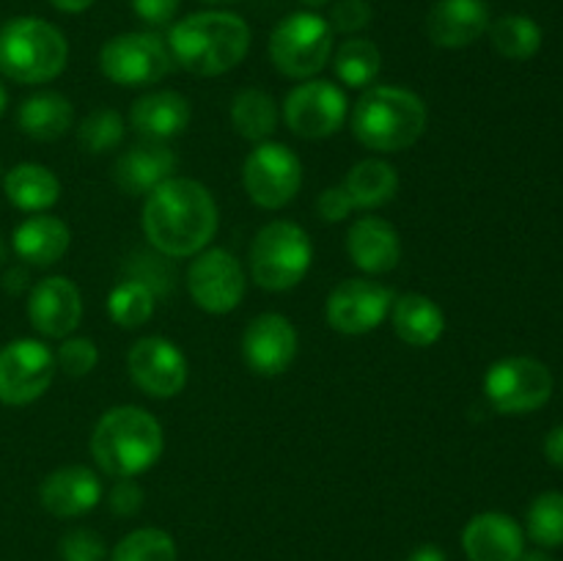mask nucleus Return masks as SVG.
<instances>
[{
  "instance_id": "obj_38",
  "label": "nucleus",
  "mask_w": 563,
  "mask_h": 561,
  "mask_svg": "<svg viewBox=\"0 0 563 561\" xmlns=\"http://www.w3.org/2000/svg\"><path fill=\"white\" fill-rule=\"evenodd\" d=\"M328 22L333 33H357L372 22V6L368 0H339L330 11Z\"/></svg>"
},
{
  "instance_id": "obj_5",
  "label": "nucleus",
  "mask_w": 563,
  "mask_h": 561,
  "mask_svg": "<svg viewBox=\"0 0 563 561\" xmlns=\"http://www.w3.org/2000/svg\"><path fill=\"white\" fill-rule=\"evenodd\" d=\"M69 44L47 20L14 16L0 28V75L20 86H42L66 69Z\"/></svg>"
},
{
  "instance_id": "obj_8",
  "label": "nucleus",
  "mask_w": 563,
  "mask_h": 561,
  "mask_svg": "<svg viewBox=\"0 0 563 561\" xmlns=\"http://www.w3.org/2000/svg\"><path fill=\"white\" fill-rule=\"evenodd\" d=\"M484 394L493 410L504 416H528L550 402L553 374L531 355L500 358L484 374Z\"/></svg>"
},
{
  "instance_id": "obj_9",
  "label": "nucleus",
  "mask_w": 563,
  "mask_h": 561,
  "mask_svg": "<svg viewBox=\"0 0 563 561\" xmlns=\"http://www.w3.org/2000/svg\"><path fill=\"white\" fill-rule=\"evenodd\" d=\"M99 69L115 86L146 88L168 77L174 58L163 36L152 31H130L102 44Z\"/></svg>"
},
{
  "instance_id": "obj_48",
  "label": "nucleus",
  "mask_w": 563,
  "mask_h": 561,
  "mask_svg": "<svg viewBox=\"0 0 563 561\" xmlns=\"http://www.w3.org/2000/svg\"><path fill=\"white\" fill-rule=\"evenodd\" d=\"M5 258H9V245H5L3 234H0V267H3V264H5Z\"/></svg>"
},
{
  "instance_id": "obj_6",
  "label": "nucleus",
  "mask_w": 563,
  "mask_h": 561,
  "mask_svg": "<svg viewBox=\"0 0 563 561\" xmlns=\"http://www.w3.org/2000/svg\"><path fill=\"white\" fill-rule=\"evenodd\" d=\"M313 245L306 229L291 220L262 226L251 242V278L264 292H289L308 275Z\"/></svg>"
},
{
  "instance_id": "obj_23",
  "label": "nucleus",
  "mask_w": 563,
  "mask_h": 561,
  "mask_svg": "<svg viewBox=\"0 0 563 561\" xmlns=\"http://www.w3.org/2000/svg\"><path fill=\"white\" fill-rule=\"evenodd\" d=\"M192 108L185 94L159 88L132 102L130 124L146 141H170L190 127Z\"/></svg>"
},
{
  "instance_id": "obj_32",
  "label": "nucleus",
  "mask_w": 563,
  "mask_h": 561,
  "mask_svg": "<svg viewBox=\"0 0 563 561\" xmlns=\"http://www.w3.org/2000/svg\"><path fill=\"white\" fill-rule=\"evenodd\" d=\"M108 314L119 328H141L154 317V289L141 278L121 280L110 289Z\"/></svg>"
},
{
  "instance_id": "obj_12",
  "label": "nucleus",
  "mask_w": 563,
  "mask_h": 561,
  "mask_svg": "<svg viewBox=\"0 0 563 561\" xmlns=\"http://www.w3.org/2000/svg\"><path fill=\"white\" fill-rule=\"evenodd\" d=\"M245 270L225 248H203L187 267V289L192 302L207 314H231L245 297Z\"/></svg>"
},
{
  "instance_id": "obj_50",
  "label": "nucleus",
  "mask_w": 563,
  "mask_h": 561,
  "mask_svg": "<svg viewBox=\"0 0 563 561\" xmlns=\"http://www.w3.org/2000/svg\"><path fill=\"white\" fill-rule=\"evenodd\" d=\"M300 3H306V6H324V3H330V0H300Z\"/></svg>"
},
{
  "instance_id": "obj_28",
  "label": "nucleus",
  "mask_w": 563,
  "mask_h": 561,
  "mask_svg": "<svg viewBox=\"0 0 563 561\" xmlns=\"http://www.w3.org/2000/svg\"><path fill=\"white\" fill-rule=\"evenodd\" d=\"M341 185H344L352 207L366 212V209H379L388 201H394L396 193H399V174L385 160L368 157L352 165V170Z\"/></svg>"
},
{
  "instance_id": "obj_4",
  "label": "nucleus",
  "mask_w": 563,
  "mask_h": 561,
  "mask_svg": "<svg viewBox=\"0 0 563 561\" xmlns=\"http://www.w3.org/2000/svg\"><path fill=\"white\" fill-rule=\"evenodd\" d=\"M350 124L357 143L372 152H405L427 132L429 108L410 88L368 86L352 108Z\"/></svg>"
},
{
  "instance_id": "obj_36",
  "label": "nucleus",
  "mask_w": 563,
  "mask_h": 561,
  "mask_svg": "<svg viewBox=\"0 0 563 561\" xmlns=\"http://www.w3.org/2000/svg\"><path fill=\"white\" fill-rule=\"evenodd\" d=\"M55 361H58L60 372L69 374V377H86L99 363L97 341L88 339V336H66L60 341V350L55 355Z\"/></svg>"
},
{
  "instance_id": "obj_20",
  "label": "nucleus",
  "mask_w": 563,
  "mask_h": 561,
  "mask_svg": "<svg viewBox=\"0 0 563 561\" xmlns=\"http://www.w3.org/2000/svg\"><path fill=\"white\" fill-rule=\"evenodd\" d=\"M487 0H438L427 14V36L443 50L476 44L489 31Z\"/></svg>"
},
{
  "instance_id": "obj_45",
  "label": "nucleus",
  "mask_w": 563,
  "mask_h": 561,
  "mask_svg": "<svg viewBox=\"0 0 563 561\" xmlns=\"http://www.w3.org/2000/svg\"><path fill=\"white\" fill-rule=\"evenodd\" d=\"M49 3L64 14H82L86 9H91L93 0H49Z\"/></svg>"
},
{
  "instance_id": "obj_22",
  "label": "nucleus",
  "mask_w": 563,
  "mask_h": 561,
  "mask_svg": "<svg viewBox=\"0 0 563 561\" xmlns=\"http://www.w3.org/2000/svg\"><path fill=\"white\" fill-rule=\"evenodd\" d=\"M346 253L352 264L368 275H383L396 270L401 258L399 231L379 215H363L346 231Z\"/></svg>"
},
{
  "instance_id": "obj_3",
  "label": "nucleus",
  "mask_w": 563,
  "mask_h": 561,
  "mask_svg": "<svg viewBox=\"0 0 563 561\" xmlns=\"http://www.w3.org/2000/svg\"><path fill=\"white\" fill-rule=\"evenodd\" d=\"M165 435L157 418L137 405H119L102 413L91 432V457L110 479H135L157 465Z\"/></svg>"
},
{
  "instance_id": "obj_33",
  "label": "nucleus",
  "mask_w": 563,
  "mask_h": 561,
  "mask_svg": "<svg viewBox=\"0 0 563 561\" xmlns=\"http://www.w3.org/2000/svg\"><path fill=\"white\" fill-rule=\"evenodd\" d=\"M526 534L544 550L563 548V493L548 490L528 506Z\"/></svg>"
},
{
  "instance_id": "obj_13",
  "label": "nucleus",
  "mask_w": 563,
  "mask_h": 561,
  "mask_svg": "<svg viewBox=\"0 0 563 561\" xmlns=\"http://www.w3.org/2000/svg\"><path fill=\"white\" fill-rule=\"evenodd\" d=\"M346 110H350V102H346L344 88L311 77L289 91L284 102V121L297 138L322 141L344 127Z\"/></svg>"
},
{
  "instance_id": "obj_16",
  "label": "nucleus",
  "mask_w": 563,
  "mask_h": 561,
  "mask_svg": "<svg viewBox=\"0 0 563 561\" xmlns=\"http://www.w3.org/2000/svg\"><path fill=\"white\" fill-rule=\"evenodd\" d=\"M297 346H300V339L291 319L275 311L253 317L242 333V358L247 369L262 377L284 374L295 363Z\"/></svg>"
},
{
  "instance_id": "obj_11",
  "label": "nucleus",
  "mask_w": 563,
  "mask_h": 561,
  "mask_svg": "<svg viewBox=\"0 0 563 561\" xmlns=\"http://www.w3.org/2000/svg\"><path fill=\"white\" fill-rule=\"evenodd\" d=\"M58 361L55 352L38 339H14L0 346V402L22 407L47 394Z\"/></svg>"
},
{
  "instance_id": "obj_19",
  "label": "nucleus",
  "mask_w": 563,
  "mask_h": 561,
  "mask_svg": "<svg viewBox=\"0 0 563 561\" xmlns=\"http://www.w3.org/2000/svg\"><path fill=\"white\" fill-rule=\"evenodd\" d=\"M102 501V479L86 465H64L47 473L38 487V504L53 517L88 515Z\"/></svg>"
},
{
  "instance_id": "obj_10",
  "label": "nucleus",
  "mask_w": 563,
  "mask_h": 561,
  "mask_svg": "<svg viewBox=\"0 0 563 561\" xmlns=\"http://www.w3.org/2000/svg\"><path fill=\"white\" fill-rule=\"evenodd\" d=\"M247 198L262 209H284L302 187V160L286 143H256L242 165Z\"/></svg>"
},
{
  "instance_id": "obj_30",
  "label": "nucleus",
  "mask_w": 563,
  "mask_h": 561,
  "mask_svg": "<svg viewBox=\"0 0 563 561\" xmlns=\"http://www.w3.org/2000/svg\"><path fill=\"white\" fill-rule=\"evenodd\" d=\"M489 42L504 58L528 61L542 50L544 33L537 20L526 14H506L489 22Z\"/></svg>"
},
{
  "instance_id": "obj_42",
  "label": "nucleus",
  "mask_w": 563,
  "mask_h": 561,
  "mask_svg": "<svg viewBox=\"0 0 563 561\" xmlns=\"http://www.w3.org/2000/svg\"><path fill=\"white\" fill-rule=\"evenodd\" d=\"M544 457H548L550 465L563 471V424L550 429L548 438H544Z\"/></svg>"
},
{
  "instance_id": "obj_37",
  "label": "nucleus",
  "mask_w": 563,
  "mask_h": 561,
  "mask_svg": "<svg viewBox=\"0 0 563 561\" xmlns=\"http://www.w3.org/2000/svg\"><path fill=\"white\" fill-rule=\"evenodd\" d=\"M58 553L64 561H104L108 548L93 528H71L60 537Z\"/></svg>"
},
{
  "instance_id": "obj_49",
  "label": "nucleus",
  "mask_w": 563,
  "mask_h": 561,
  "mask_svg": "<svg viewBox=\"0 0 563 561\" xmlns=\"http://www.w3.org/2000/svg\"><path fill=\"white\" fill-rule=\"evenodd\" d=\"M201 3H209V6H229V3H236V0H201Z\"/></svg>"
},
{
  "instance_id": "obj_17",
  "label": "nucleus",
  "mask_w": 563,
  "mask_h": 561,
  "mask_svg": "<svg viewBox=\"0 0 563 561\" xmlns=\"http://www.w3.org/2000/svg\"><path fill=\"white\" fill-rule=\"evenodd\" d=\"M27 319L44 339H66L82 319V295L66 275H49L31 286Z\"/></svg>"
},
{
  "instance_id": "obj_44",
  "label": "nucleus",
  "mask_w": 563,
  "mask_h": 561,
  "mask_svg": "<svg viewBox=\"0 0 563 561\" xmlns=\"http://www.w3.org/2000/svg\"><path fill=\"white\" fill-rule=\"evenodd\" d=\"M27 286V273L25 270H9V273L3 275V289L9 292V295H20L22 289Z\"/></svg>"
},
{
  "instance_id": "obj_34",
  "label": "nucleus",
  "mask_w": 563,
  "mask_h": 561,
  "mask_svg": "<svg viewBox=\"0 0 563 561\" xmlns=\"http://www.w3.org/2000/svg\"><path fill=\"white\" fill-rule=\"evenodd\" d=\"M124 116L113 108H99L77 124V146L88 154H108L124 141Z\"/></svg>"
},
{
  "instance_id": "obj_27",
  "label": "nucleus",
  "mask_w": 563,
  "mask_h": 561,
  "mask_svg": "<svg viewBox=\"0 0 563 561\" xmlns=\"http://www.w3.org/2000/svg\"><path fill=\"white\" fill-rule=\"evenodd\" d=\"M3 193L11 207L27 215L47 212L60 198V182L47 165L20 163L3 176Z\"/></svg>"
},
{
  "instance_id": "obj_47",
  "label": "nucleus",
  "mask_w": 563,
  "mask_h": 561,
  "mask_svg": "<svg viewBox=\"0 0 563 561\" xmlns=\"http://www.w3.org/2000/svg\"><path fill=\"white\" fill-rule=\"evenodd\" d=\"M5 108H9V91H5L3 80H0V119H3Z\"/></svg>"
},
{
  "instance_id": "obj_14",
  "label": "nucleus",
  "mask_w": 563,
  "mask_h": 561,
  "mask_svg": "<svg viewBox=\"0 0 563 561\" xmlns=\"http://www.w3.org/2000/svg\"><path fill=\"white\" fill-rule=\"evenodd\" d=\"M396 295L379 280L346 278L330 292L324 317L335 333L363 336L377 330L390 314Z\"/></svg>"
},
{
  "instance_id": "obj_29",
  "label": "nucleus",
  "mask_w": 563,
  "mask_h": 561,
  "mask_svg": "<svg viewBox=\"0 0 563 561\" xmlns=\"http://www.w3.org/2000/svg\"><path fill=\"white\" fill-rule=\"evenodd\" d=\"M278 102H275L273 94L262 91V88H242L231 99V127L245 141L264 143L278 130Z\"/></svg>"
},
{
  "instance_id": "obj_41",
  "label": "nucleus",
  "mask_w": 563,
  "mask_h": 561,
  "mask_svg": "<svg viewBox=\"0 0 563 561\" xmlns=\"http://www.w3.org/2000/svg\"><path fill=\"white\" fill-rule=\"evenodd\" d=\"M132 9H135V14L141 16L146 25H168L170 20L176 16V11H179V3L181 0H130Z\"/></svg>"
},
{
  "instance_id": "obj_24",
  "label": "nucleus",
  "mask_w": 563,
  "mask_h": 561,
  "mask_svg": "<svg viewBox=\"0 0 563 561\" xmlns=\"http://www.w3.org/2000/svg\"><path fill=\"white\" fill-rule=\"evenodd\" d=\"M71 231L60 218L47 212L31 215L11 234V248L31 267H53L69 251Z\"/></svg>"
},
{
  "instance_id": "obj_21",
  "label": "nucleus",
  "mask_w": 563,
  "mask_h": 561,
  "mask_svg": "<svg viewBox=\"0 0 563 561\" xmlns=\"http://www.w3.org/2000/svg\"><path fill=\"white\" fill-rule=\"evenodd\" d=\"M176 154L163 141H146L119 154L113 165V182L124 196H148L154 187L170 179L176 170Z\"/></svg>"
},
{
  "instance_id": "obj_18",
  "label": "nucleus",
  "mask_w": 563,
  "mask_h": 561,
  "mask_svg": "<svg viewBox=\"0 0 563 561\" xmlns=\"http://www.w3.org/2000/svg\"><path fill=\"white\" fill-rule=\"evenodd\" d=\"M467 561H520L526 553V531L506 512H482L462 531Z\"/></svg>"
},
{
  "instance_id": "obj_43",
  "label": "nucleus",
  "mask_w": 563,
  "mask_h": 561,
  "mask_svg": "<svg viewBox=\"0 0 563 561\" xmlns=\"http://www.w3.org/2000/svg\"><path fill=\"white\" fill-rule=\"evenodd\" d=\"M407 561H449V556H445L443 548L427 542V544H418V548L407 556Z\"/></svg>"
},
{
  "instance_id": "obj_26",
  "label": "nucleus",
  "mask_w": 563,
  "mask_h": 561,
  "mask_svg": "<svg viewBox=\"0 0 563 561\" xmlns=\"http://www.w3.org/2000/svg\"><path fill=\"white\" fill-rule=\"evenodd\" d=\"M390 322L405 344L432 346L443 336L445 314L432 297L421 295V292H407V295L396 297L390 306Z\"/></svg>"
},
{
  "instance_id": "obj_2",
  "label": "nucleus",
  "mask_w": 563,
  "mask_h": 561,
  "mask_svg": "<svg viewBox=\"0 0 563 561\" xmlns=\"http://www.w3.org/2000/svg\"><path fill=\"white\" fill-rule=\"evenodd\" d=\"M165 42L176 66L196 77H218L245 61L251 28L231 11H198L174 22Z\"/></svg>"
},
{
  "instance_id": "obj_46",
  "label": "nucleus",
  "mask_w": 563,
  "mask_h": 561,
  "mask_svg": "<svg viewBox=\"0 0 563 561\" xmlns=\"http://www.w3.org/2000/svg\"><path fill=\"white\" fill-rule=\"evenodd\" d=\"M520 561H555V559L548 553V550L539 548V550H526V553L520 556Z\"/></svg>"
},
{
  "instance_id": "obj_1",
  "label": "nucleus",
  "mask_w": 563,
  "mask_h": 561,
  "mask_svg": "<svg viewBox=\"0 0 563 561\" xmlns=\"http://www.w3.org/2000/svg\"><path fill=\"white\" fill-rule=\"evenodd\" d=\"M218 204L196 179L170 176L143 201L141 229L148 245L168 258L201 253L218 231Z\"/></svg>"
},
{
  "instance_id": "obj_25",
  "label": "nucleus",
  "mask_w": 563,
  "mask_h": 561,
  "mask_svg": "<svg viewBox=\"0 0 563 561\" xmlns=\"http://www.w3.org/2000/svg\"><path fill=\"white\" fill-rule=\"evenodd\" d=\"M16 127L22 135L33 138V141L53 143L75 127V108H71L69 97L58 91L31 94L27 99H22L20 110H16Z\"/></svg>"
},
{
  "instance_id": "obj_31",
  "label": "nucleus",
  "mask_w": 563,
  "mask_h": 561,
  "mask_svg": "<svg viewBox=\"0 0 563 561\" xmlns=\"http://www.w3.org/2000/svg\"><path fill=\"white\" fill-rule=\"evenodd\" d=\"M335 75L346 88H361L366 91L374 80H377L379 69H383V53L368 38H346L339 50H335Z\"/></svg>"
},
{
  "instance_id": "obj_7",
  "label": "nucleus",
  "mask_w": 563,
  "mask_h": 561,
  "mask_svg": "<svg viewBox=\"0 0 563 561\" xmlns=\"http://www.w3.org/2000/svg\"><path fill=\"white\" fill-rule=\"evenodd\" d=\"M333 55V28L317 11H295L275 25L269 61L291 80H311Z\"/></svg>"
},
{
  "instance_id": "obj_40",
  "label": "nucleus",
  "mask_w": 563,
  "mask_h": 561,
  "mask_svg": "<svg viewBox=\"0 0 563 561\" xmlns=\"http://www.w3.org/2000/svg\"><path fill=\"white\" fill-rule=\"evenodd\" d=\"M352 212H355V207H352V201H350V196H346L344 185L328 187L324 193H319L317 215L324 220V223H341V220L350 218Z\"/></svg>"
},
{
  "instance_id": "obj_39",
  "label": "nucleus",
  "mask_w": 563,
  "mask_h": 561,
  "mask_svg": "<svg viewBox=\"0 0 563 561\" xmlns=\"http://www.w3.org/2000/svg\"><path fill=\"white\" fill-rule=\"evenodd\" d=\"M108 506L119 517H135L143 506V487L135 479H119L108 495Z\"/></svg>"
},
{
  "instance_id": "obj_35",
  "label": "nucleus",
  "mask_w": 563,
  "mask_h": 561,
  "mask_svg": "<svg viewBox=\"0 0 563 561\" xmlns=\"http://www.w3.org/2000/svg\"><path fill=\"white\" fill-rule=\"evenodd\" d=\"M110 561H176V542L163 528H135L119 539Z\"/></svg>"
},
{
  "instance_id": "obj_15",
  "label": "nucleus",
  "mask_w": 563,
  "mask_h": 561,
  "mask_svg": "<svg viewBox=\"0 0 563 561\" xmlns=\"http://www.w3.org/2000/svg\"><path fill=\"white\" fill-rule=\"evenodd\" d=\"M126 369L137 388L152 399H170L187 385V358L165 336H143L126 352Z\"/></svg>"
}]
</instances>
